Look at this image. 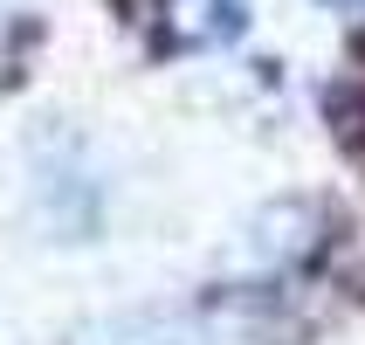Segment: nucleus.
Returning a JSON list of instances; mask_svg holds the SVG:
<instances>
[{
    "instance_id": "f257e3e1",
    "label": "nucleus",
    "mask_w": 365,
    "mask_h": 345,
    "mask_svg": "<svg viewBox=\"0 0 365 345\" xmlns=\"http://www.w3.org/2000/svg\"><path fill=\"white\" fill-rule=\"evenodd\" d=\"M7 14H14V0H0V28H7ZM0 56H7V49H0Z\"/></svg>"
},
{
    "instance_id": "f03ea898",
    "label": "nucleus",
    "mask_w": 365,
    "mask_h": 345,
    "mask_svg": "<svg viewBox=\"0 0 365 345\" xmlns=\"http://www.w3.org/2000/svg\"><path fill=\"white\" fill-rule=\"evenodd\" d=\"M331 7H365V0H331Z\"/></svg>"
}]
</instances>
